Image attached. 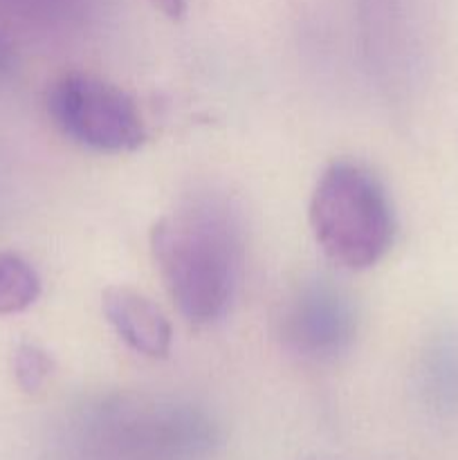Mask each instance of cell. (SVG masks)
<instances>
[{"label": "cell", "instance_id": "obj_1", "mask_svg": "<svg viewBox=\"0 0 458 460\" xmlns=\"http://www.w3.org/2000/svg\"><path fill=\"white\" fill-rule=\"evenodd\" d=\"M151 250L171 301L189 323L207 326L223 317L241 263L227 214L209 205L173 211L151 229Z\"/></svg>", "mask_w": 458, "mask_h": 460}, {"label": "cell", "instance_id": "obj_2", "mask_svg": "<svg viewBox=\"0 0 458 460\" xmlns=\"http://www.w3.org/2000/svg\"><path fill=\"white\" fill-rule=\"evenodd\" d=\"M310 227L328 261L362 272L391 250L395 220L380 180L355 162H332L310 200Z\"/></svg>", "mask_w": 458, "mask_h": 460}, {"label": "cell", "instance_id": "obj_3", "mask_svg": "<svg viewBox=\"0 0 458 460\" xmlns=\"http://www.w3.org/2000/svg\"><path fill=\"white\" fill-rule=\"evenodd\" d=\"M45 106L61 135L90 151L130 153L146 139L133 97L88 72H66L52 81Z\"/></svg>", "mask_w": 458, "mask_h": 460}, {"label": "cell", "instance_id": "obj_4", "mask_svg": "<svg viewBox=\"0 0 458 460\" xmlns=\"http://www.w3.org/2000/svg\"><path fill=\"white\" fill-rule=\"evenodd\" d=\"M283 335L305 358H335L353 337L348 301L321 281L301 288L283 314Z\"/></svg>", "mask_w": 458, "mask_h": 460}, {"label": "cell", "instance_id": "obj_5", "mask_svg": "<svg viewBox=\"0 0 458 460\" xmlns=\"http://www.w3.org/2000/svg\"><path fill=\"white\" fill-rule=\"evenodd\" d=\"M103 314L119 340L144 358L162 359L171 350V323L160 308L130 288H108L101 296Z\"/></svg>", "mask_w": 458, "mask_h": 460}, {"label": "cell", "instance_id": "obj_6", "mask_svg": "<svg viewBox=\"0 0 458 460\" xmlns=\"http://www.w3.org/2000/svg\"><path fill=\"white\" fill-rule=\"evenodd\" d=\"M101 12L103 0H0V16L21 30L45 36L79 34Z\"/></svg>", "mask_w": 458, "mask_h": 460}, {"label": "cell", "instance_id": "obj_7", "mask_svg": "<svg viewBox=\"0 0 458 460\" xmlns=\"http://www.w3.org/2000/svg\"><path fill=\"white\" fill-rule=\"evenodd\" d=\"M40 295L36 270L12 252H0V314H16L34 305Z\"/></svg>", "mask_w": 458, "mask_h": 460}, {"label": "cell", "instance_id": "obj_8", "mask_svg": "<svg viewBox=\"0 0 458 460\" xmlns=\"http://www.w3.org/2000/svg\"><path fill=\"white\" fill-rule=\"evenodd\" d=\"M52 373V359L40 346L21 344L13 353V377L25 394H36Z\"/></svg>", "mask_w": 458, "mask_h": 460}, {"label": "cell", "instance_id": "obj_9", "mask_svg": "<svg viewBox=\"0 0 458 460\" xmlns=\"http://www.w3.org/2000/svg\"><path fill=\"white\" fill-rule=\"evenodd\" d=\"M151 3L169 18H182L184 9H187V0H151Z\"/></svg>", "mask_w": 458, "mask_h": 460}]
</instances>
